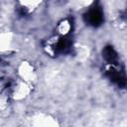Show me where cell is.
<instances>
[{"label": "cell", "mask_w": 127, "mask_h": 127, "mask_svg": "<svg viewBox=\"0 0 127 127\" xmlns=\"http://www.w3.org/2000/svg\"><path fill=\"white\" fill-rule=\"evenodd\" d=\"M106 74H107L108 78H109L111 81L115 82L119 87H122V88L125 87L126 79H125V76H124L123 73H121L120 71L116 70L115 68H110V69L107 70Z\"/></svg>", "instance_id": "2"}, {"label": "cell", "mask_w": 127, "mask_h": 127, "mask_svg": "<svg viewBox=\"0 0 127 127\" xmlns=\"http://www.w3.org/2000/svg\"><path fill=\"white\" fill-rule=\"evenodd\" d=\"M102 55L104 60L109 64H117V62H118L117 53L111 46H106L102 51Z\"/></svg>", "instance_id": "3"}, {"label": "cell", "mask_w": 127, "mask_h": 127, "mask_svg": "<svg viewBox=\"0 0 127 127\" xmlns=\"http://www.w3.org/2000/svg\"><path fill=\"white\" fill-rule=\"evenodd\" d=\"M84 20L90 26L93 27L99 26L103 21V13L101 6L98 4H94L84 15Z\"/></svg>", "instance_id": "1"}, {"label": "cell", "mask_w": 127, "mask_h": 127, "mask_svg": "<svg viewBox=\"0 0 127 127\" xmlns=\"http://www.w3.org/2000/svg\"><path fill=\"white\" fill-rule=\"evenodd\" d=\"M70 40L66 37H63L59 40V42L57 43V45L55 46L54 50L55 52L57 53H64V52H66L68 50V48L70 47Z\"/></svg>", "instance_id": "4"}]
</instances>
